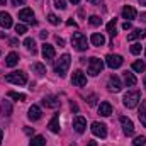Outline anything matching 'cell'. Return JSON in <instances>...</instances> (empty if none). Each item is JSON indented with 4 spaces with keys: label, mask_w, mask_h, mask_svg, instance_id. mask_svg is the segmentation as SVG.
I'll return each mask as SVG.
<instances>
[{
    "label": "cell",
    "mask_w": 146,
    "mask_h": 146,
    "mask_svg": "<svg viewBox=\"0 0 146 146\" xmlns=\"http://www.w3.org/2000/svg\"><path fill=\"white\" fill-rule=\"evenodd\" d=\"M70 63H72L70 54H63V56H60V60L54 61V72H56V75H60L61 78L66 76V72H68V68H70Z\"/></svg>",
    "instance_id": "1"
},
{
    "label": "cell",
    "mask_w": 146,
    "mask_h": 146,
    "mask_svg": "<svg viewBox=\"0 0 146 146\" xmlns=\"http://www.w3.org/2000/svg\"><path fill=\"white\" fill-rule=\"evenodd\" d=\"M139 100H141V94H139L138 90H134V92H127V94L124 95L122 104H124L127 109H134V107L139 104Z\"/></svg>",
    "instance_id": "2"
},
{
    "label": "cell",
    "mask_w": 146,
    "mask_h": 146,
    "mask_svg": "<svg viewBox=\"0 0 146 146\" xmlns=\"http://www.w3.org/2000/svg\"><path fill=\"white\" fill-rule=\"evenodd\" d=\"M72 44H73V48H75L76 51H87V48H88L87 36L82 34V33H75V34L72 36Z\"/></svg>",
    "instance_id": "3"
},
{
    "label": "cell",
    "mask_w": 146,
    "mask_h": 146,
    "mask_svg": "<svg viewBox=\"0 0 146 146\" xmlns=\"http://www.w3.org/2000/svg\"><path fill=\"white\" fill-rule=\"evenodd\" d=\"M102 70H104V61L99 60V58H90L87 73H88L90 76H97L99 73H102Z\"/></svg>",
    "instance_id": "4"
},
{
    "label": "cell",
    "mask_w": 146,
    "mask_h": 146,
    "mask_svg": "<svg viewBox=\"0 0 146 146\" xmlns=\"http://www.w3.org/2000/svg\"><path fill=\"white\" fill-rule=\"evenodd\" d=\"M5 82L15 83V85H26L27 83V75L24 72H12L5 76Z\"/></svg>",
    "instance_id": "5"
},
{
    "label": "cell",
    "mask_w": 146,
    "mask_h": 146,
    "mask_svg": "<svg viewBox=\"0 0 146 146\" xmlns=\"http://www.w3.org/2000/svg\"><path fill=\"white\" fill-rule=\"evenodd\" d=\"M122 56L121 54H107V58H106V65L112 68V70H115V68H119L121 65H122Z\"/></svg>",
    "instance_id": "6"
},
{
    "label": "cell",
    "mask_w": 146,
    "mask_h": 146,
    "mask_svg": "<svg viewBox=\"0 0 146 146\" xmlns=\"http://www.w3.org/2000/svg\"><path fill=\"white\" fill-rule=\"evenodd\" d=\"M90 129H92V133H94L97 138H102V139H104V138L107 136V126L102 124V122H92V127H90Z\"/></svg>",
    "instance_id": "7"
},
{
    "label": "cell",
    "mask_w": 146,
    "mask_h": 146,
    "mask_svg": "<svg viewBox=\"0 0 146 146\" xmlns=\"http://www.w3.org/2000/svg\"><path fill=\"white\" fill-rule=\"evenodd\" d=\"M107 88H109L110 92H114V94H117V92L122 90V83H121L119 76H115V75L109 76V80H107Z\"/></svg>",
    "instance_id": "8"
},
{
    "label": "cell",
    "mask_w": 146,
    "mask_h": 146,
    "mask_svg": "<svg viewBox=\"0 0 146 146\" xmlns=\"http://www.w3.org/2000/svg\"><path fill=\"white\" fill-rule=\"evenodd\" d=\"M19 19L22 21V22H29V24H36V19H34V12L31 10V9H22V10H19Z\"/></svg>",
    "instance_id": "9"
},
{
    "label": "cell",
    "mask_w": 146,
    "mask_h": 146,
    "mask_svg": "<svg viewBox=\"0 0 146 146\" xmlns=\"http://www.w3.org/2000/svg\"><path fill=\"white\" fill-rule=\"evenodd\" d=\"M72 83L75 85V87H85V85H87V76L83 75V72L76 70V72H73Z\"/></svg>",
    "instance_id": "10"
},
{
    "label": "cell",
    "mask_w": 146,
    "mask_h": 146,
    "mask_svg": "<svg viewBox=\"0 0 146 146\" xmlns=\"http://www.w3.org/2000/svg\"><path fill=\"white\" fill-rule=\"evenodd\" d=\"M121 126H122V131H124V134L126 136H133V133H134V124H133V121L131 119H127V117H121Z\"/></svg>",
    "instance_id": "11"
},
{
    "label": "cell",
    "mask_w": 146,
    "mask_h": 146,
    "mask_svg": "<svg viewBox=\"0 0 146 146\" xmlns=\"http://www.w3.org/2000/svg\"><path fill=\"white\" fill-rule=\"evenodd\" d=\"M73 129L76 131V133H83L85 129H87V121H85V117H82V115H76L75 119H73Z\"/></svg>",
    "instance_id": "12"
},
{
    "label": "cell",
    "mask_w": 146,
    "mask_h": 146,
    "mask_svg": "<svg viewBox=\"0 0 146 146\" xmlns=\"http://www.w3.org/2000/svg\"><path fill=\"white\" fill-rule=\"evenodd\" d=\"M54 48L51 46V44H48V42H44L42 44V58L44 60H48V61H51V60H54Z\"/></svg>",
    "instance_id": "13"
},
{
    "label": "cell",
    "mask_w": 146,
    "mask_h": 146,
    "mask_svg": "<svg viewBox=\"0 0 146 146\" xmlns=\"http://www.w3.org/2000/svg\"><path fill=\"white\" fill-rule=\"evenodd\" d=\"M42 106L51 107V109H56V107H60V99L54 97V95H48V97L42 99Z\"/></svg>",
    "instance_id": "14"
},
{
    "label": "cell",
    "mask_w": 146,
    "mask_h": 146,
    "mask_svg": "<svg viewBox=\"0 0 146 146\" xmlns=\"http://www.w3.org/2000/svg\"><path fill=\"white\" fill-rule=\"evenodd\" d=\"M41 115H42V110H41L39 106H33V107L29 109V114H27V117H29L31 121H39Z\"/></svg>",
    "instance_id": "15"
},
{
    "label": "cell",
    "mask_w": 146,
    "mask_h": 146,
    "mask_svg": "<svg viewBox=\"0 0 146 146\" xmlns=\"http://www.w3.org/2000/svg\"><path fill=\"white\" fill-rule=\"evenodd\" d=\"M122 17H124V19H127V21L136 19V9H134V7H131V5H126V7L122 9Z\"/></svg>",
    "instance_id": "16"
},
{
    "label": "cell",
    "mask_w": 146,
    "mask_h": 146,
    "mask_svg": "<svg viewBox=\"0 0 146 146\" xmlns=\"http://www.w3.org/2000/svg\"><path fill=\"white\" fill-rule=\"evenodd\" d=\"M0 26L5 27V29L12 27V17H10V14H7V12H0Z\"/></svg>",
    "instance_id": "17"
},
{
    "label": "cell",
    "mask_w": 146,
    "mask_h": 146,
    "mask_svg": "<svg viewBox=\"0 0 146 146\" xmlns=\"http://www.w3.org/2000/svg\"><path fill=\"white\" fill-rule=\"evenodd\" d=\"M90 42L94 44V46H104L106 44V37L102 36V34H99V33H94L92 34V37H90Z\"/></svg>",
    "instance_id": "18"
},
{
    "label": "cell",
    "mask_w": 146,
    "mask_h": 146,
    "mask_svg": "<svg viewBox=\"0 0 146 146\" xmlns=\"http://www.w3.org/2000/svg\"><path fill=\"white\" fill-rule=\"evenodd\" d=\"M99 114L104 115V117H109L110 114H112V106H110L109 102H102L99 106Z\"/></svg>",
    "instance_id": "19"
},
{
    "label": "cell",
    "mask_w": 146,
    "mask_h": 146,
    "mask_svg": "<svg viewBox=\"0 0 146 146\" xmlns=\"http://www.w3.org/2000/svg\"><path fill=\"white\" fill-rule=\"evenodd\" d=\"M48 127H49V131H51V133L58 134V133H60V117H58V115H54V117L49 121Z\"/></svg>",
    "instance_id": "20"
},
{
    "label": "cell",
    "mask_w": 146,
    "mask_h": 146,
    "mask_svg": "<svg viewBox=\"0 0 146 146\" xmlns=\"http://www.w3.org/2000/svg\"><path fill=\"white\" fill-rule=\"evenodd\" d=\"M0 114L2 115H10L12 114V104H10V100H2V104H0Z\"/></svg>",
    "instance_id": "21"
},
{
    "label": "cell",
    "mask_w": 146,
    "mask_h": 146,
    "mask_svg": "<svg viewBox=\"0 0 146 146\" xmlns=\"http://www.w3.org/2000/svg\"><path fill=\"white\" fill-rule=\"evenodd\" d=\"M19 63V54L17 53H9L7 58H5V65L7 66H15Z\"/></svg>",
    "instance_id": "22"
},
{
    "label": "cell",
    "mask_w": 146,
    "mask_h": 146,
    "mask_svg": "<svg viewBox=\"0 0 146 146\" xmlns=\"http://www.w3.org/2000/svg\"><path fill=\"white\" fill-rule=\"evenodd\" d=\"M146 36V31L143 29H134L129 36H127V41H136V39H143Z\"/></svg>",
    "instance_id": "23"
},
{
    "label": "cell",
    "mask_w": 146,
    "mask_h": 146,
    "mask_svg": "<svg viewBox=\"0 0 146 146\" xmlns=\"http://www.w3.org/2000/svg\"><path fill=\"white\" fill-rule=\"evenodd\" d=\"M124 82H126L127 87H134L138 80H136V76H134L131 72H124Z\"/></svg>",
    "instance_id": "24"
},
{
    "label": "cell",
    "mask_w": 146,
    "mask_h": 146,
    "mask_svg": "<svg viewBox=\"0 0 146 146\" xmlns=\"http://www.w3.org/2000/svg\"><path fill=\"white\" fill-rule=\"evenodd\" d=\"M139 121H141V124H143V127H146V100L141 102V107H139Z\"/></svg>",
    "instance_id": "25"
},
{
    "label": "cell",
    "mask_w": 146,
    "mask_h": 146,
    "mask_svg": "<svg viewBox=\"0 0 146 146\" xmlns=\"http://www.w3.org/2000/svg\"><path fill=\"white\" fill-rule=\"evenodd\" d=\"M133 70H134L136 73L146 72V63H145V61H141V60H136V61L133 63Z\"/></svg>",
    "instance_id": "26"
},
{
    "label": "cell",
    "mask_w": 146,
    "mask_h": 146,
    "mask_svg": "<svg viewBox=\"0 0 146 146\" xmlns=\"http://www.w3.org/2000/svg\"><path fill=\"white\" fill-rule=\"evenodd\" d=\"M29 146H46V139H44V136H41V134L34 136V138L31 139Z\"/></svg>",
    "instance_id": "27"
},
{
    "label": "cell",
    "mask_w": 146,
    "mask_h": 146,
    "mask_svg": "<svg viewBox=\"0 0 146 146\" xmlns=\"http://www.w3.org/2000/svg\"><path fill=\"white\" fill-rule=\"evenodd\" d=\"M24 46H26V49L33 51V54L36 53V44H34V39H33V37H26V39H24Z\"/></svg>",
    "instance_id": "28"
},
{
    "label": "cell",
    "mask_w": 146,
    "mask_h": 146,
    "mask_svg": "<svg viewBox=\"0 0 146 146\" xmlns=\"http://www.w3.org/2000/svg\"><path fill=\"white\" fill-rule=\"evenodd\" d=\"M33 72L36 73L37 76H42V75L46 73V66L41 65V63H34V65H33Z\"/></svg>",
    "instance_id": "29"
},
{
    "label": "cell",
    "mask_w": 146,
    "mask_h": 146,
    "mask_svg": "<svg viewBox=\"0 0 146 146\" xmlns=\"http://www.w3.org/2000/svg\"><path fill=\"white\" fill-rule=\"evenodd\" d=\"M115 24H117V21H115V19H112L109 24H107V33H109L112 37L117 34V27H115Z\"/></svg>",
    "instance_id": "30"
},
{
    "label": "cell",
    "mask_w": 146,
    "mask_h": 146,
    "mask_svg": "<svg viewBox=\"0 0 146 146\" xmlns=\"http://www.w3.org/2000/svg\"><path fill=\"white\" fill-rule=\"evenodd\" d=\"M7 95H9L10 99H15V100H21V102H24V100H26V95H24V94H19V92H9Z\"/></svg>",
    "instance_id": "31"
},
{
    "label": "cell",
    "mask_w": 146,
    "mask_h": 146,
    "mask_svg": "<svg viewBox=\"0 0 146 146\" xmlns=\"http://www.w3.org/2000/svg\"><path fill=\"white\" fill-rule=\"evenodd\" d=\"M88 22H90V26H94V27H97V26H100V24H102V19H100L99 15H90V19H88Z\"/></svg>",
    "instance_id": "32"
},
{
    "label": "cell",
    "mask_w": 146,
    "mask_h": 146,
    "mask_svg": "<svg viewBox=\"0 0 146 146\" xmlns=\"http://www.w3.org/2000/svg\"><path fill=\"white\" fill-rule=\"evenodd\" d=\"M133 145H134V146H145L146 145V138H145V136H138V138L133 141Z\"/></svg>",
    "instance_id": "33"
},
{
    "label": "cell",
    "mask_w": 146,
    "mask_h": 146,
    "mask_svg": "<svg viewBox=\"0 0 146 146\" xmlns=\"http://www.w3.org/2000/svg\"><path fill=\"white\" fill-rule=\"evenodd\" d=\"M48 21H49V24H53V26H60V19H58L54 14H49V15H48Z\"/></svg>",
    "instance_id": "34"
},
{
    "label": "cell",
    "mask_w": 146,
    "mask_h": 146,
    "mask_svg": "<svg viewBox=\"0 0 146 146\" xmlns=\"http://www.w3.org/2000/svg\"><path fill=\"white\" fill-rule=\"evenodd\" d=\"M15 33H17L19 36H21V34H26V33H27V27H26L24 24H17V26H15Z\"/></svg>",
    "instance_id": "35"
},
{
    "label": "cell",
    "mask_w": 146,
    "mask_h": 146,
    "mask_svg": "<svg viewBox=\"0 0 146 146\" xmlns=\"http://www.w3.org/2000/svg\"><path fill=\"white\" fill-rule=\"evenodd\" d=\"M131 53H133V54H139V53H141V42H134V44L131 46Z\"/></svg>",
    "instance_id": "36"
},
{
    "label": "cell",
    "mask_w": 146,
    "mask_h": 146,
    "mask_svg": "<svg viewBox=\"0 0 146 146\" xmlns=\"http://www.w3.org/2000/svg\"><path fill=\"white\" fill-rule=\"evenodd\" d=\"M54 7L60 9V10H65L66 9V0H54Z\"/></svg>",
    "instance_id": "37"
},
{
    "label": "cell",
    "mask_w": 146,
    "mask_h": 146,
    "mask_svg": "<svg viewBox=\"0 0 146 146\" xmlns=\"http://www.w3.org/2000/svg\"><path fill=\"white\" fill-rule=\"evenodd\" d=\"M122 29H124V31H129V29H131V22H129V21H126V22L122 24Z\"/></svg>",
    "instance_id": "38"
},
{
    "label": "cell",
    "mask_w": 146,
    "mask_h": 146,
    "mask_svg": "<svg viewBox=\"0 0 146 146\" xmlns=\"http://www.w3.org/2000/svg\"><path fill=\"white\" fill-rule=\"evenodd\" d=\"M88 106H95V95H90L88 97Z\"/></svg>",
    "instance_id": "39"
},
{
    "label": "cell",
    "mask_w": 146,
    "mask_h": 146,
    "mask_svg": "<svg viewBox=\"0 0 146 146\" xmlns=\"http://www.w3.org/2000/svg\"><path fill=\"white\" fill-rule=\"evenodd\" d=\"M26 0H12V5H24Z\"/></svg>",
    "instance_id": "40"
},
{
    "label": "cell",
    "mask_w": 146,
    "mask_h": 146,
    "mask_svg": "<svg viewBox=\"0 0 146 146\" xmlns=\"http://www.w3.org/2000/svg\"><path fill=\"white\" fill-rule=\"evenodd\" d=\"M56 42H58L60 46H63V44H65V39H61L60 36H56Z\"/></svg>",
    "instance_id": "41"
},
{
    "label": "cell",
    "mask_w": 146,
    "mask_h": 146,
    "mask_svg": "<svg viewBox=\"0 0 146 146\" xmlns=\"http://www.w3.org/2000/svg\"><path fill=\"white\" fill-rule=\"evenodd\" d=\"M48 34H49L48 31H42V33H41V37H42V39H46V37H48Z\"/></svg>",
    "instance_id": "42"
},
{
    "label": "cell",
    "mask_w": 146,
    "mask_h": 146,
    "mask_svg": "<svg viewBox=\"0 0 146 146\" xmlns=\"http://www.w3.org/2000/svg\"><path fill=\"white\" fill-rule=\"evenodd\" d=\"M87 146H97V143H95V141H88V143H87Z\"/></svg>",
    "instance_id": "43"
},
{
    "label": "cell",
    "mask_w": 146,
    "mask_h": 146,
    "mask_svg": "<svg viewBox=\"0 0 146 146\" xmlns=\"http://www.w3.org/2000/svg\"><path fill=\"white\" fill-rule=\"evenodd\" d=\"M66 24H68V26H76V24H75V21H72V19H70V21H68Z\"/></svg>",
    "instance_id": "44"
},
{
    "label": "cell",
    "mask_w": 146,
    "mask_h": 146,
    "mask_svg": "<svg viewBox=\"0 0 146 146\" xmlns=\"http://www.w3.org/2000/svg\"><path fill=\"white\" fill-rule=\"evenodd\" d=\"M141 21H146V12H143V14H141Z\"/></svg>",
    "instance_id": "45"
},
{
    "label": "cell",
    "mask_w": 146,
    "mask_h": 146,
    "mask_svg": "<svg viewBox=\"0 0 146 146\" xmlns=\"http://www.w3.org/2000/svg\"><path fill=\"white\" fill-rule=\"evenodd\" d=\"M2 138H3V131L0 129V145H2Z\"/></svg>",
    "instance_id": "46"
},
{
    "label": "cell",
    "mask_w": 146,
    "mask_h": 146,
    "mask_svg": "<svg viewBox=\"0 0 146 146\" xmlns=\"http://www.w3.org/2000/svg\"><path fill=\"white\" fill-rule=\"evenodd\" d=\"M90 3H99V2H102V0H88Z\"/></svg>",
    "instance_id": "47"
},
{
    "label": "cell",
    "mask_w": 146,
    "mask_h": 146,
    "mask_svg": "<svg viewBox=\"0 0 146 146\" xmlns=\"http://www.w3.org/2000/svg\"><path fill=\"white\" fill-rule=\"evenodd\" d=\"M138 2H139L141 5H145V7H146V0H138Z\"/></svg>",
    "instance_id": "48"
},
{
    "label": "cell",
    "mask_w": 146,
    "mask_h": 146,
    "mask_svg": "<svg viewBox=\"0 0 146 146\" xmlns=\"http://www.w3.org/2000/svg\"><path fill=\"white\" fill-rule=\"evenodd\" d=\"M5 2H7V0H0V5H5Z\"/></svg>",
    "instance_id": "49"
},
{
    "label": "cell",
    "mask_w": 146,
    "mask_h": 146,
    "mask_svg": "<svg viewBox=\"0 0 146 146\" xmlns=\"http://www.w3.org/2000/svg\"><path fill=\"white\" fill-rule=\"evenodd\" d=\"M70 2H72V3H78V2H80V0H70Z\"/></svg>",
    "instance_id": "50"
},
{
    "label": "cell",
    "mask_w": 146,
    "mask_h": 146,
    "mask_svg": "<svg viewBox=\"0 0 146 146\" xmlns=\"http://www.w3.org/2000/svg\"><path fill=\"white\" fill-rule=\"evenodd\" d=\"M143 83H145V85H146V75H145V80H143Z\"/></svg>",
    "instance_id": "51"
},
{
    "label": "cell",
    "mask_w": 146,
    "mask_h": 146,
    "mask_svg": "<svg viewBox=\"0 0 146 146\" xmlns=\"http://www.w3.org/2000/svg\"><path fill=\"white\" fill-rule=\"evenodd\" d=\"M145 56H146V49H145Z\"/></svg>",
    "instance_id": "52"
}]
</instances>
